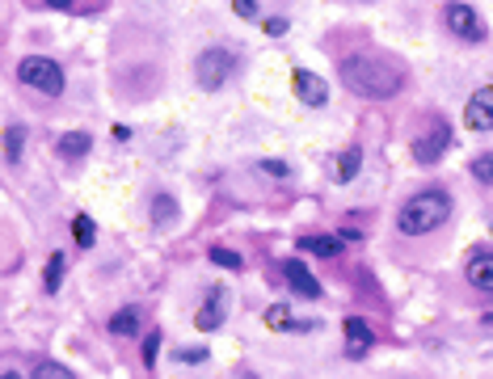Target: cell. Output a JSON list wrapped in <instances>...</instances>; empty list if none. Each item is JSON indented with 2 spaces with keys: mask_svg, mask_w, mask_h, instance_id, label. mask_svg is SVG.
Here are the masks:
<instances>
[{
  "mask_svg": "<svg viewBox=\"0 0 493 379\" xmlns=\"http://www.w3.org/2000/svg\"><path fill=\"white\" fill-rule=\"evenodd\" d=\"M346 89H354L359 97H371V101H388L405 89V68L392 63L388 55H371V51H359V55H346L338 63Z\"/></svg>",
  "mask_w": 493,
  "mask_h": 379,
  "instance_id": "6da1fadb",
  "label": "cell"
},
{
  "mask_svg": "<svg viewBox=\"0 0 493 379\" xmlns=\"http://www.w3.org/2000/svg\"><path fill=\"white\" fill-rule=\"evenodd\" d=\"M452 215V198L447 190H418L414 198H405L401 215H397V228L405 236H430L435 228H443Z\"/></svg>",
  "mask_w": 493,
  "mask_h": 379,
  "instance_id": "7a4b0ae2",
  "label": "cell"
},
{
  "mask_svg": "<svg viewBox=\"0 0 493 379\" xmlns=\"http://www.w3.org/2000/svg\"><path fill=\"white\" fill-rule=\"evenodd\" d=\"M17 76H21V84L38 89V93H46V97H59V93H63V68H59L55 59H46V55H25V59L17 63Z\"/></svg>",
  "mask_w": 493,
  "mask_h": 379,
  "instance_id": "3957f363",
  "label": "cell"
},
{
  "mask_svg": "<svg viewBox=\"0 0 493 379\" xmlns=\"http://www.w3.org/2000/svg\"><path fill=\"white\" fill-rule=\"evenodd\" d=\"M232 72H236V55H232V51H224V46H207V51L194 59V76H198V84H203L207 93L224 89Z\"/></svg>",
  "mask_w": 493,
  "mask_h": 379,
  "instance_id": "277c9868",
  "label": "cell"
},
{
  "mask_svg": "<svg viewBox=\"0 0 493 379\" xmlns=\"http://www.w3.org/2000/svg\"><path fill=\"white\" fill-rule=\"evenodd\" d=\"M443 25H447L456 38H464V42H481V38H485L481 13H477L473 4H464V0H452V4L443 8Z\"/></svg>",
  "mask_w": 493,
  "mask_h": 379,
  "instance_id": "5b68a950",
  "label": "cell"
},
{
  "mask_svg": "<svg viewBox=\"0 0 493 379\" xmlns=\"http://www.w3.org/2000/svg\"><path fill=\"white\" fill-rule=\"evenodd\" d=\"M224 316H228V287H211L203 308H198V316H194V329L198 333H215L224 325Z\"/></svg>",
  "mask_w": 493,
  "mask_h": 379,
  "instance_id": "8992f818",
  "label": "cell"
},
{
  "mask_svg": "<svg viewBox=\"0 0 493 379\" xmlns=\"http://www.w3.org/2000/svg\"><path fill=\"white\" fill-rule=\"evenodd\" d=\"M447 143H452V127H447L443 118H435V122H430V131L414 143V156H418L422 165H435V160L447 152Z\"/></svg>",
  "mask_w": 493,
  "mask_h": 379,
  "instance_id": "52a82bcc",
  "label": "cell"
},
{
  "mask_svg": "<svg viewBox=\"0 0 493 379\" xmlns=\"http://www.w3.org/2000/svg\"><path fill=\"white\" fill-rule=\"evenodd\" d=\"M464 122H468L473 131H493V84L477 89V93L468 97V105H464Z\"/></svg>",
  "mask_w": 493,
  "mask_h": 379,
  "instance_id": "ba28073f",
  "label": "cell"
},
{
  "mask_svg": "<svg viewBox=\"0 0 493 379\" xmlns=\"http://www.w3.org/2000/svg\"><path fill=\"white\" fill-rule=\"evenodd\" d=\"M342 329H346V359H354V363H359V359H367V354H371V346H376L371 325H367L363 316H350Z\"/></svg>",
  "mask_w": 493,
  "mask_h": 379,
  "instance_id": "9c48e42d",
  "label": "cell"
},
{
  "mask_svg": "<svg viewBox=\"0 0 493 379\" xmlns=\"http://www.w3.org/2000/svg\"><path fill=\"white\" fill-rule=\"evenodd\" d=\"M283 274H287V283H291L295 295H304V300H321V283L312 278V270H304L300 257H287V262H283Z\"/></svg>",
  "mask_w": 493,
  "mask_h": 379,
  "instance_id": "30bf717a",
  "label": "cell"
},
{
  "mask_svg": "<svg viewBox=\"0 0 493 379\" xmlns=\"http://www.w3.org/2000/svg\"><path fill=\"white\" fill-rule=\"evenodd\" d=\"M295 93H300V101H304V105H316V110L329 101V84H325V76L304 72V68L295 72Z\"/></svg>",
  "mask_w": 493,
  "mask_h": 379,
  "instance_id": "8fae6325",
  "label": "cell"
},
{
  "mask_svg": "<svg viewBox=\"0 0 493 379\" xmlns=\"http://www.w3.org/2000/svg\"><path fill=\"white\" fill-rule=\"evenodd\" d=\"M266 325L278 329V333H304V329H316V321H295L287 304H270V308H266Z\"/></svg>",
  "mask_w": 493,
  "mask_h": 379,
  "instance_id": "7c38bea8",
  "label": "cell"
},
{
  "mask_svg": "<svg viewBox=\"0 0 493 379\" xmlns=\"http://www.w3.org/2000/svg\"><path fill=\"white\" fill-rule=\"evenodd\" d=\"M468 283H473L477 291L493 295V253H477V257L468 262Z\"/></svg>",
  "mask_w": 493,
  "mask_h": 379,
  "instance_id": "4fadbf2b",
  "label": "cell"
},
{
  "mask_svg": "<svg viewBox=\"0 0 493 379\" xmlns=\"http://www.w3.org/2000/svg\"><path fill=\"white\" fill-rule=\"evenodd\" d=\"M300 249L304 253H316V257H342V240L338 236H304Z\"/></svg>",
  "mask_w": 493,
  "mask_h": 379,
  "instance_id": "5bb4252c",
  "label": "cell"
},
{
  "mask_svg": "<svg viewBox=\"0 0 493 379\" xmlns=\"http://www.w3.org/2000/svg\"><path fill=\"white\" fill-rule=\"evenodd\" d=\"M110 333H114V338L139 333V308H118V312L110 316Z\"/></svg>",
  "mask_w": 493,
  "mask_h": 379,
  "instance_id": "9a60e30c",
  "label": "cell"
},
{
  "mask_svg": "<svg viewBox=\"0 0 493 379\" xmlns=\"http://www.w3.org/2000/svg\"><path fill=\"white\" fill-rule=\"evenodd\" d=\"M93 148V139L84 135V131H68L63 139H59V156H68V160H76V156H84Z\"/></svg>",
  "mask_w": 493,
  "mask_h": 379,
  "instance_id": "2e32d148",
  "label": "cell"
},
{
  "mask_svg": "<svg viewBox=\"0 0 493 379\" xmlns=\"http://www.w3.org/2000/svg\"><path fill=\"white\" fill-rule=\"evenodd\" d=\"M359 169H363V148H346V152H342V160L333 165V177H338V181H350Z\"/></svg>",
  "mask_w": 493,
  "mask_h": 379,
  "instance_id": "e0dca14e",
  "label": "cell"
},
{
  "mask_svg": "<svg viewBox=\"0 0 493 379\" xmlns=\"http://www.w3.org/2000/svg\"><path fill=\"white\" fill-rule=\"evenodd\" d=\"M152 224H156V228L177 224V203H173L169 194H156V198H152Z\"/></svg>",
  "mask_w": 493,
  "mask_h": 379,
  "instance_id": "ac0fdd59",
  "label": "cell"
},
{
  "mask_svg": "<svg viewBox=\"0 0 493 379\" xmlns=\"http://www.w3.org/2000/svg\"><path fill=\"white\" fill-rule=\"evenodd\" d=\"M63 270H68V253H51L46 257V274H42V287L55 295L59 291V283H63Z\"/></svg>",
  "mask_w": 493,
  "mask_h": 379,
  "instance_id": "d6986e66",
  "label": "cell"
},
{
  "mask_svg": "<svg viewBox=\"0 0 493 379\" xmlns=\"http://www.w3.org/2000/svg\"><path fill=\"white\" fill-rule=\"evenodd\" d=\"M207 257H211V262H215L219 270H236V274L245 270V257H241V253H232V249H224V245H215V249H211Z\"/></svg>",
  "mask_w": 493,
  "mask_h": 379,
  "instance_id": "ffe728a7",
  "label": "cell"
},
{
  "mask_svg": "<svg viewBox=\"0 0 493 379\" xmlns=\"http://www.w3.org/2000/svg\"><path fill=\"white\" fill-rule=\"evenodd\" d=\"M72 236H76V245H80V249H89V245L97 240L93 219H89V215H76V219H72Z\"/></svg>",
  "mask_w": 493,
  "mask_h": 379,
  "instance_id": "44dd1931",
  "label": "cell"
},
{
  "mask_svg": "<svg viewBox=\"0 0 493 379\" xmlns=\"http://www.w3.org/2000/svg\"><path fill=\"white\" fill-rule=\"evenodd\" d=\"M21 143H25V127H8V135H4V152H8L13 165L21 160Z\"/></svg>",
  "mask_w": 493,
  "mask_h": 379,
  "instance_id": "7402d4cb",
  "label": "cell"
},
{
  "mask_svg": "<svg viewBox=\"0 0 493 379\" xmlns=\"http://www.w3.org/2000/svg\"><path fill=\"white\" fill-rule=\"evenodd\" d=\"M473 177H477V181H485V186H493V152L473 156Z\"/></svg>",
  "mask_w": 493,
  "mask_h": 379,
  "instance_id": "603a6c76",
  "label": "cell"
},
{
  "mask_svg": "<svg viewBox=\"0 0 493 379\" xmlns=\"http://www.w3.org/2000/svg\"><path fill=\"white\" fill-rule=\"evenodd\" d=\"M156 354H160V329H152V333L143 338V350H139L143 367H156Z\"/></svg>",
  "mask_w": 493,
  "mask_h": 379,
  "instance_id": "cb8c5ba5",
  "label": "cell"
},
{
  "mask_svg": "<svg viewBox=\"0 0 493 379\" xmlns=\"http://www.w3.org/2000/svg\"><path fill=\"white\" fill-rule=\"evenodd\" d=\"M34 379H76V375H72L63 363H38V367H34Z\"/></svg>",
  "mask_w": 493,
  "mask_h": 379,
  "instance_id": "d4e9b609",
  "label": "cell"
},
{
  "mask_svg": "<svg viewBox=\"0 0 493 379\" xmlns=\"http://www.w3.org/2000/svg\"><path fill=\"white\" fill-rule=\"evenodd\" d=\"M257 169H262V173H270V177H287V173H291V165H283V160H262Z\"/></svg>",
  "mask_w": 493,
  "mask_h": 379,
  "instance_id": "484cf974",
  "label": "cell"
},
{
  "mask_svg": "<svg viewBox=\"0 0 493 379\" xmlns=\"http://www.w3.org/2000/svg\"><path fill=\"white\" fill-rule=\"evenodd\" d=\"M177 359H181L186 367H198V363H207L211 354H207V350H177Z\"/></svg>",
  "mask_w": 493,
  "mask_h": 379,
  "instance_id": "4316f807",
  "label": "cell"
},
{
  "mask_svg": "<svg viewBox=\"0 0 493 379\" xmlns=\"http://www.w3.org/2000/svg\"><path fill=\"white\" fill-rule=\"evenodd\" d=\"M262 30L278 38V34H287V21H283V17H266V21H262Z\"/></svg>",
  "mask_w": 493,
  "mask_h": 379,
  "instance_id": "83f0119b",
  "label": "cell"
},
{
  "mask_svg": "<svg viewBox=\"0 0 493 379\" xmlns=\"http://www.w3.org/2000/svg\"><path fill=\"white\" fill-rule=\"evenodd\" d=\"M232 8H236L241 17H257V0H232Z\"/></svg>",
  "mask_w": 493,
  "mask_h": 379,
  "instance_id": "f1b7e54d",
  "label": "cell"
},
{
  "mask_svg": "<svg viewBox=\"0 0 493 379\" xmlns=\"http://www.w3.org/2000/svg\"><path fill=\"white\" fill-rule=\"evenodd\" d=\"M51 8H68V4H76V0H46Z\"/></svg>",
  "mask_w": 493,
  "mask_h": 379,
  "instance_id": "f546056e",
  "label": "cell"
},
{
  "mask_svg": "<svg viewBox=\"0 0 493 379\" xmlns=\"http://www.w3.org/2000/svg\"><path fill=\"white\" fill-rule=\"evenodd\" d=\"M0 379H21V375H17V371H4V375H0Z\"/></svg>",
  "mask_w": 493,
  "mask_h": 379,
  "instance_id": "4dcf8cb0",
  "label": "cell"
},
{
  "mask_svg": "<svg viewBox=\"0 0 493 379\" xmlns=\"http://www.w3.org/2000/svg\"><path fill=\"white\" fill-rule=\"evenodd\" d=\"M485 325H493V316H485Z\"/></svg>",
  "mask_w": 493,
  "mask_h": 379,
  "instance_id": "1f68e13d",
  "label": "cell"
}]
</instances>
